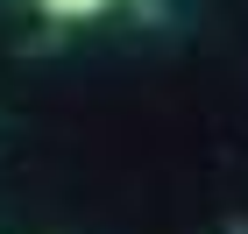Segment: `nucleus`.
I'll return each mask as SVG.
<instances>
[{"mask_svg":"<svg viewBox=\"0 0 248 234\" xmlns=\"http://www.w3.org/2000/svg\"><path fill=\"white\" fill-rule=\"evenodd\" d=\"M50 21H93V15H107L114 0H36Z\"/></svg>","mask_w":248,"mask_h":234,"instance_id":"nucleus-1","label":"nucleus"}]
</instances>
